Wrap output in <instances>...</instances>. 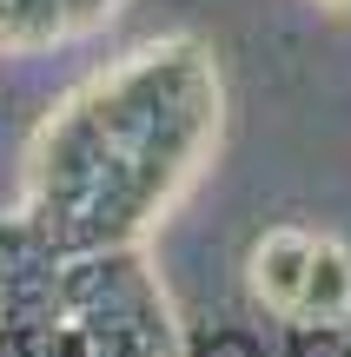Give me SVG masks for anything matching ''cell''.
<instances>
[{"instance_id":"6da1fadb","label":"cell","mask_w":351,"mask_h":357,"mask_svg":"<svg viewBox=\"0 0 351 357\" xmlns=\"http://www.w3.org/2000/svg\"><path fill=\"white\" fill-rule=\"evenodd\" d=\"M312 252H318V238L312 231H292V225L259 238V252H252V291H259L265 311L292 318V305L305 291V271H312Z\"/></svg>"},{"instance_id":"7a4b0ae2","label":"cell","mask_w":351,"mask_h":357,"mask_svg":"<svg viewBox=\"0 0 351 357\" xmlns=\"http://www.w3.org/2000/svg\"><path fill=\"white\" fill-rule=\"evenodd\" d=\"M345 318H351V252L338 238H318L312 271H305V291H299V305H292V324L331 331V324H345Z\"/></svg>"},{"instance_id":"3957f363","label":"cell","mask_w":351,"mask_h":357,"mask_svg":"<svg viewBox=\"0 0 351 357\" xmlns=\"http://www.w3.org/2000/svg\"><path fill=\"white\" fill-rule=\"evenodd\" d=\"M206 357H265V351L252 344L246 331H219V337H212V344H206Z\"/></svg>"},{"instance_id":"277c9868","label":"cell","mask_w":351,"mask_h":357,"mask_svg":"<svg viewBox=\"0 0 351 357\" xmlns=\"http://www.w3.org/2000/svg\"><path fill=\"white\" fill-rule=\"evenodd\" d=\"M338 7H351V0H338Z\"/></svg>"}]
</instances>
